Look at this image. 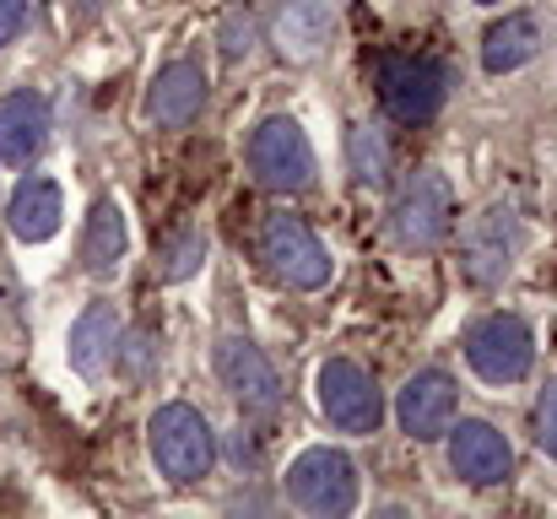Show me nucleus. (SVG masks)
Returning <instances> with one entry per match:
<instances>
[{
	"label": "nucleus",
	"instance_id": "obj_28",
	"mask_svg": "<svg viewBox=\"0 0 557 519\" xmlns=\"http://www.w3.org/2000/svg\"><path fill=\"white\" fill-rule=\"evenodd\" d=\"M476 5H493V0H476Z\"/></svg>",
	"mask_w": 557,
	"mask_h": 519
},
{
	"label": "nucleus",
	"instance_id": "obj_3",
	"mask_svg": "<svg viewBox=\"0 0 557 519\" xmlns=\"http://www.w3.org/2000/svg\"><path fill=\"white\" fill-rule=\"evenodd\" d=\"M260 260L271 265L276 282H287L293 293H320L331 282V255L325 244L309 233L304 217L293 211H271L260 222Z\"/></svg>",
	"mask_w": 557,
	"mask_h": 519
},
{
	"label": "nucleus",
	"instance_id": "obj_12",
	"mask_svg": "<svg viewBox=\"0 0 557 519\" xmlns=\"http://www.w3.org/2000/svg\"><path fill=\"white\" fill-rule=\"evenodd\" d=\"M449 471L471 487H498L515 477V449L493 422H449Z\"/></svg>",
	"mask_w": 557,
	"mask_h": 519
},
{
	"label": "nucleus",
	"instance_id": "obj_24",
	"mask_svg": "<svg viewBox=\"0 0 557 519\" xmlns=\"http://www.w3.org/2000/svg\"><path fill=\"white\" fill-rule=\"evenodd\" d=\"M536 444L557 460V379L542 390V400H536Z\"/></svg>",
	"mask_w": 557,
	"mask_h": 519
},
{
	"label": "nucleus",
	"instance_id": "obj_16",
	"mask_svg": "<svg viewBox=\"0 0 557 519\" xmlns=\"http://www.w3.org/2000/svg\"><path fill=\"white\" fill-rule=\"evenodd\" d=\"M120 336H125V325H120L114 304H87L82 320L71 325V368L82 379H103L120 357Z\"/></svg>",
	"mask_w": 557,
	"mask_h": 519
},
{
	"label": "nucleus",
	"instance_id": "obj_4",
	"mask_svg": "<svg viewBox=\"0 0 557 519\" xmlns=\"http://www.w3.org/2000/svg\"><path fill=\"white\" fill-rule=\"evenodd\" d=\"M520 249H525V222H520V211H515L509 200H498V206H487V211H476V217L466 222L460 271H466V282H476V287H498V282L515 271Z\"/></svg>",
	"mask_w": 557,
	"mask_h": 519
},
{
	"label": "nucleus",
	"instance_id": "obj_9",
	"mask_svg": "<svg viewBox=\"0 0 557 519\" xmlns=\"http://www.w3.org/2000/svg\"><path fill=\"white\" fill-rule=\"evenodd\" d=\"M314 390H320V411L331 417V428H342V433H379L384 395H379V384L352 357H331L314 373Z\"/></svg>",
	"mask_w": 557,
	"mask_h": 519
},
{
	"label": "nucleus",
	"instance_id": "obj_17",
	"mask_svg": "<svg viewBox=\"0 0 557 519\" xmlns=\"http://www.w3.org/2000/svg\"><path fill=\"white\" fill-rule=\"evenodd\" d=\"M125 244H131V233H125L120 200L114 195H98L92 211H87V222H82V271L98 276V282H109L120 271V260H125Z\"/></svg>",
	"mask_w": 557,
	"mask_h": 519
},
{
	"label": "nucleus",
	"instance_id": "obj_18",
	"mask_svg": "<svg viewBox=\"0 0 557 519\" xmlns=\"http://www.w3.org/2000/svg\"><path fill=\"white\" fill-rule=\"evenodd\" d=\"M331 44V0H287L276 11V49L287 60H314Z\"/></svg>",
	"mask_w": 557,
	"mask_h": 519
},
{
	"label": "nucleus",
	"instance_id": "obj_6",
	"mask_svg": "<svg viewBox=\"0 0 557 519\" xmlns=\"http://www.w3.org/2000/svg\"><path fill=\"white\" fill-rule=\"evenodd\" d=\"M373 87H379V103H384L400 125H428V120L444 109L449 76H444V65L428 60V54H384Z\"/></svg>",
	"mask_w": 557,
	"mask_h": 519
},
{
	"label": "nucleus",
	"instance_id": "obj_14",
	"mask_svg": "<svg viewBox=\"0 0 557 519\" xmlns=\"http://www.w3.org/2000/svg\"><path fill=\"white\" fill-rule=\"evenodd\" d=\"M49 141V98L44 92H5L0 98V163L27 169Z\"/></svg>",
	"mask_w": 557,
	"mask_h": 519
},
{
	"label": "nucleus",
	"instance_id": "obj_22",
	"mask_svg": "<svg viewBox=\"0 0 557 519\" xmlns=\"http://www.w3.org/2000/svg\"><path fill=\"white\" fill-rule=\"evenodd\" d=\"M158 336L152 331H131V336H120V357L114 362H125V373L131 379H152V368H158Z\"/></svg>",
	"mask_w": 557,
	"mask_h": 519
},
{
	"label": "nucleus",
	"instance_id": "obj_23",
	"mask_svg": "<svg viewBox=\"0 0 557 519\" xmlns=\"http://www.w3.org/2000/svg\"><path fill=\"white\" fill-rule=\"evenodd\" d=\"M216 44H222V60H249L255 54V22H249V11H233L222 22Z\"/></svg>",
	"mask_w": 557,
	"mask_h": 519
},
{
	"label": "nucleus",
	"instance_id": "obj_20",
	"mask_svg": "<svg viewBox=\"0 0 557 519\" xmlns=\"http://www.w3.org/2000/svg\"><path fill=\"white\" fill-rule=\"evenodd\" d=\"M347 163H352V178H358L363 189L389 184V141H384L373 125H352V131H347Z\"/></svg>",
	"mask_w": 557,
	"mask_h": 519
},
{
	"label": "nucleus",
	"instance_id": "obj_10",
	"mask_svg": "<svg viewBox=\"0 0 557 519\" xmlns=\"http://www.w3.org/2000/svg\"><path fill=\"white\" fill-rule=\"evenodd\" d=\"M211 357H216L222 390L238 400L244 417H271L282 406V379H276V368L265 362V351L249 342V336H222Z\"/></svg>",
	"mask_w": 557,
	"mask_h": 519
},
{
	"label": "nucleus",
	"instance_id": "obj_19",
	"mask_svg": "<svg viewBox=\"0 0 557 519\" xmlns=\"http://www.w3.org/2000/svg\"><path fill=\"white\" fill-rule=\"evenodd\" d=\"M536 49H542L536 16L515 11V16H504V22L487 27V38H482V65H487L493 76H509V71H520L525 60H536Z\"/></svg>",
	"mask_w": 557,
	"mask_h": 519
},
{
	"label": "nucleus",
	"instance_id": "obj_5",
	"mask_svg": "<svg viewBox=\"0 0 557 519\" xmlns=\"http://www.w3.org/2000/svg\"><path fill=\"white\" fill-rule=\"evenodd\" d=\"M287 498L304 509V515H320V519H336V515H352L358 509V466L320 444V449H304L293 466H287Z\"/></svg>",
	"mask_w": 557,
	"mask_h": 519
},
{
	"label": "nucleus",
	"instance_id": "obj_27",
	"mask_svg": "<svg viewBox=\"0 0 557 519\" xmlns=\"http://www.w3.org/2000/svg\"><path fill=\"white\" fill-rule=\"evenodd\" d=\"M98 5H103V0H65V11H71V16H92Z\"/></svg>",
	"mask_w": 557,
	"mask_h": 519
},
{
	"label": "nucleus",
	"instance_id": "obj_26",
	"mask_svg": "<svg viewBox=\"0 0 557 519\" xmlns=\"http://www.w3.org/2000/svg\"><path fill=\"white\" fill-rule=\"evenodd\" d=\"M27 27V0H0V49Z\"/></svg>",
	"mask_w": 557,
	"mask_h": 519
},
{
	"label": "nucleus",
	"instance_id": "obj_1",
	"mask_svg": "<svg viewBox=\"0 0 557 519\" xmlns=\"http://www.w3.org/2000/svg\"><path fill=\"white\" fill-rule=\"evenodd\" d=\"M147 449H152V466L174 482V487H195L211 466H216V433L211 422L185 406V400H169L152 411L147 422Z\"/></svg>",
	"mask_w": 557,
	"mask_h": 519
},
{
	"label": "nucleus",
	"instance_id": "obj_21",
	"mask_svg": "<svg viewBox=\"0 0 557 519\" xmlns=\"http://www.w3.org/2000/svg\"><path fill=\"white\" fill-rule=\"evenodd\" d=\"M200 265H206V233L200 227H174L158 244V276L163 282H189Z\"/></svg>",
	"mask_w": 557,
	"mask_h": 519
},
{
	"label": "nucleus",
	"instance_id": "obj_15",
	"mask_svg": "<svg viewBox=\"0 0 557 519\" xmlns=\"http://www.w3.org/2000/svg\"><path fill=\"white\" fill-rule=\"evenodd\" d=\"M60 217H65V195H60V184L44 178V173H27V178L11 189V200H5V222H11V233H16L22 244L54 238V233H60Z\"/></svg>",
	"mask_w": 557,
	"mask_h": 519
},
{
	"label": "nucleus",
	"instance_id": "obj_13",
	"mask_svg": "<svg viewBox=\"0 0 557 519\" xmlns=\"http://www.w3.org/2000/svg\"><path fill=\"white\" fill-rule=\"evenodd\" d=\"M206 71L195 65V60H169L158 76H152V87H147V103H141V114H147V125H158V131H185L189 120L206 109Z\"/></svg>",
	"mask_w": 557,
	"mask_h": 519
},
{
	"label": "nucleus",
	"instance_id": "obj_25",
	"mask_svg": "<svg viewBox=\"0 0 557 519\" xmlns=\"http://www.w3.org/2000/svg\"><path fill=\"white\" fill-rule=\"evenodd\" d=\"M227 460H233L238 471H255V466H260V444H255V433L238 428V433L227 438Z\"/></svg>",
	"mask_w": 557,
	"mask_h": 519
},
{
	"label": "nucleus",
	"instance_id": "obj_7",
	"mask_svg": "<svg viewBox=\"0 0 557 519\" xmlns=\"http://www.w3.org/2000/svg\"><path fill=\"white\" fill-rule=\"evenodd\" d=\"M389 227L406 249H433L449 238L455 227V189L438 169H417L400 195H395V211H389Z\"/></svg>",
	"mask_w": 557,
	"mask_h": 519
},
{
	"label": "nucleus",
	"instance_id": "obj_8",
	"mask_svg": "<svg viewBox=\"0 0 557 519\" xmlns=\"http://www.w3.org/2000/svg\"><path fill=\"white\" fill-rule=\"evenodd\" d=\"M466 362L487 384H520L536 362V336L520 314H487L466 331Z\"/></svg>",
	"mask_w": 557,
	"mask_h": 519
},
{
	"label": "nucleus",
	"instance_id": "obj_2",
	"mask_svg": "<svg viewBox=\"0 0 557 519\" xmlns=\"http://www.w3.org/2000/svg\"><path fill=\"white\" fill-rule=\"evenodd\" d=\"M249 173H255V184L271 189V195H298V189H309V184H314V147H309L304 125L287 120V114L260 120L255 136H249Z\"/></svg>",
	"mask_w": 557,
	"mask_h": 519
},
{
	"label": "nucleus",
	"instance_id": "obj_11",
	"mask_svg": "<svg viewBox=\"0 0 557 519\" xmlns=\"http://www.w3.org/2000/svg\"><path fill=\"white\" fill-rule=\"evenodd\" d=\"M455 406H460V390L444 368H422L400 384L395 395V417H400V433H411L417 444L428 438H444L449 422H455Z\"/></svg>",
	"mask_w": 557,
	"mask_h": 519
}]
</instances>
